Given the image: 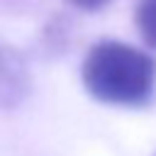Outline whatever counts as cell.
I'll use <instances>...</instances> for the list:
<instances>
[{
    "mask_svg": "<svg viewBox=\"0 0 156 156\" xmlns=\"http://www.w3.org/2000/svg\"><path fill=\"white\" fill-rule=\"evenodd\" d=\"M80 78L98 102L141 107L151 102L156 90V61L124 41L102 39L85 54Z\"/></svg>",
    "mask_w": 156,
    "mask_h": 156,
    "instance_id": "cell-1",
    "label": "cell"
},
{
    "mask_svg": "<svg viewBox=\"0 0 156 156\" xmlns=\"http://www.w3.org/2000/svg\"><path fill=\"white\" fill-rule=\"evenodd\" d=\"M68 2L76 5V7H80V10H98V7H102L110 0H68Z\"/></svg>",
    "mask_w": 156,
    "mask_h": 156,
    "instance_id": "cell-4",
    "label": "cell"
},
{
    "mask_svg": "<svg viewBox=\"0 0 156 156\" xmlns=\"http://www.w3.org/2000/svg\"><path fill=\"white\" fill-rule=\"evenodd\" d=\"M134 24H136L141 39L151 49H156V0H136Z\"/></svg>",
    "mask_w": 156,
    "mask_h": 156,
    "instance_id": "cell-3",
    "label": "cell"
},
{
    "mask_svg": "<svg viewBox=\"0 0 156 156\" xmlns=\"http://www.w3.org/2000/svg\"><path fill=\"white\" fill-rule=\"evenodd\" d=\"M32 90L24 58L7 44H0V110H15Z\"/></svg>",
    "mask_w": 156,
    "mask_h": 156,
    "instance_id": "cell-2",
    "label": "cell"
}]
</instances>
